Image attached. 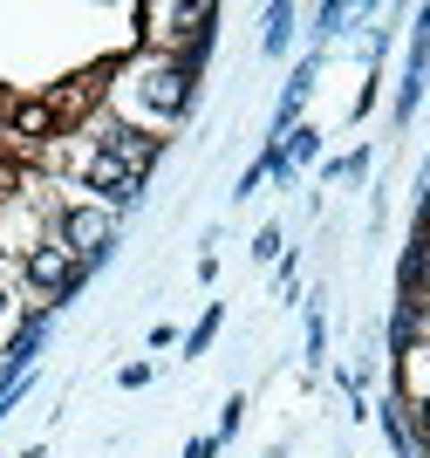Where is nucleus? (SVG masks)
Listing matches in <instances>:
<instances>
[{
  "label": "nucleus",
  "instance_id": "nucleus-8",
  "mask_svg": "<svg viewBox=\"0 0 430 458\" xmlns=\"http://www.w3.org/2000/svg\"><path fill=\"white\" fill-rule=\"evenodd\" d=\"M274 144H281L287 178H294V172H308V165L321 157V131H315V123H294V131H287V137H274Z\"/></svg>",
  "mask_w": 430,
  "mask_h": 458
},
{
  "label": "nucleus",
  "instance_id": "nucleus-3",
  "mask_svg": "<svg viewBox=\"0 0 430 458\" xmlns=\"http://www.w3.org/2000/svg\"><path fill=\"white\" fill-rule=\"evenodd\" d=\"M131 96H137V110H144V116L178 123V116H191V103H198V76H191L178 55H157V62H144V69H137Z\"/></svg>",
  "mask_w": 430,
  "mask_h": 458
},
{
  "label": "nucleus",
  "instance_id": "nucleus-9",
  "mask_svg": "<svg viewBox=\"0 0 430 458\" xmlns=\"http://www.w3.org/2000/svg\"><path fill=\"white\" fill-rule=\"evenodd\" d=\"M55 131H62L55 103H21L14 110V137H55Z\"/></svg>",
  "mask_w": 430,
  "mask_h": 458
},
{
  "label": "nucleus",
  "instance_id": "nucleus-10",
  "mask_svg": "<svg viewBox=\"0 0 430 458\" xmlns=\"http://www.w3.org/2000/svg\"><path fill=\"white\" fill-rule=\"evenodd\" d=\"M219 328H225V301H212L206 315H198V328L185 335V356H191V363H198V356H206V349L219 343Z\"/></svg>",
  "mask_w": 430,
  "mask_h": 458
},
{
  "label": "nucleus",
  "instance_id": "nucleus-21",
  "mask_svg": "<svg viewBox=\"0 0 430 458\" xmlns=\"http://www.w3.org/2000/svg\"><path fill=\"white\" fill-rule=\"evenodd\" d=\"M424 343H430V335H424Z\"/></svg>",
  "mask_w": 430,
  "mask_h": 458
},
{
  "label": "nucleus",
  "instance_id": "nucleus-2",
  "mask_svg": "<svg viewBox=\"0 0 430 458\" xmlns=\"http://www.w3.org/2000/svg\"><path fill=\"white\" fill-rule=\"evenodd\" d=\"M21 287L55 315V308H69L75 294L89 287V274H82V260H75L62 240H35V247H21Z\"/></svg>",
  "mask_w": 430,
  "mask_h": 458
},
{
  "label": "nucleus",
  "instance_id": "nucleus-16",
  "mask_svg": "<svg viewBox=\"0 0 430 458\" xmlns=\"http://www.w3.org/2000/svg\"><path fill=\"white\" fill-rule=\"evenodd\" d=\"M260 185H266V157H253V165L240 172V191H232V199H253Z\"/></svg>",
  "mask_w": 430,
  "mask_h": 458
},
{
  "label": "nucleus",
  "instance_id": "nucleus-14",
  "mask_svg": "<svg viewBox=\"0 0 430 458\" xmlns=\"http://www.w3.org/2000/svg\"><path fill=\"white\" fill-rule=\"evenodd\" d=\"M240 424H246V397H240V390H232V397H225V411H219V431H212V438H232V431H240Z\"/></svg>",
  "mask_w": 430,
  "mask_h": 458
},
{
  "label": "nucleus",
  "instance_id": "nucleus-19",
  "mask_svg": "<svg viewBox=\"0 0 430 458\" xmlns=\"http://www.w3.org/2000/svg\"><path fill=\"white\" fill-rule=\"evenodd\" d=\"M21 458H48V445H28V452H21Z\"/></svg>",
  "mask_w": 430,
  "mask_h": 458
},
{
  "label": "nucleus",
  "instance_id": "nucleus-20",
  "mask_svg": "<svg viewBox=\"0 0 430 458\" xmlns=\"http://www.w3.org/2000/svg\"><path fill=\"white\" fill-rule=\"evenodd\" d=\"M266 458H281V452H266Z\"/></svg>",
  "mask_w": 430,
  "mask_h": 458
},
{
  "label": "nucleus",
  "instance_id": "nucleus-4",
  "mask_svg": "<svg viewBox=\"0 0 430 458\" xmlns=\"http://www.w3.org/2000/svg\"><path fill=\"white\" fill-rule=\"evenodd\" d=\"M75 185L89 191L96 206H110L116 219H123V212H137V206H144L150 178H137L131 165H116L110 151H82V165H75Z\"/></svg>",
  "mask_w": 430,
  "mask_h": 458
},
{
  "label": "nucleus",
  "instance_id": "nucleus-1",
  "mask_svg": "<svg viewBox=\"0 0 430 458\" xmlns=\"http://www.w3.org/2000/svg\"><path fill=\"white\" fill-rule=\"evenodd\" d=\"M116 219L110 206H96V199H69V206L48 212V240H62V247L82 260V274H103L116 260Z\"/></svg>",
  "mask_w": 430,
  "mask_h": 458
},
{
  "label": "nucleus",
  "instance_id": "nucleus-17",
  "mask_svg": "<svg viewBox=\"0 0 430 458\" xmlns=\"http://www.w3.org/2000/svg\"><path fill=\"white\" fill-rule=\"evenodd\" d=\"M116 383H123V390H150V363H123Z\"/></svg>",
  "mask_w": 430,
  "mask_h": 458
},
{
  "label": "nucleus",
  "instance_id": "nucleus-6",
  "mask_svg": "<svg viewBox=\"0 0 430 458\" xmlns=\"http://www.w3.org/2000/svg\"><path fill=\"white\" fill-rule=\"evenodd\" d=\"M48 308H28L21 315V328L7 335V349H0V383H21V377H35V356H41V343H48Z\"/></svg>",
  "mask_w": 430,
  "mask_h": 458
},
{
  "label": "nucleus",
  "instance_id": "nucleus-11",
  "mask_svg": "<svg viewBox=\"0 0 430 458\" xmlns=\"http://www.w3.org/2000/svg\"><path fill=\"white\" fill-rule=\"evenodd\" d=\"M294 21H300V7H266V55H287V35H294Z\"/></svg>",
  "mask_w": 430,
  "mask_h": 458
},
{
  "label": "nucleus",
  "instance_id": "nucleus-15",
  "mask_svg": "<svg viewBox=\"0 0 430 458\" xmlns=\"http://www.w3.org/2000/svg\"><path fill=\"white\" fill-rule=\"evenodd\" d=\"M281 240H287L281 226H260V233H253V260H281V253H287Z\"/></svg>",
  "mask_w": 430,
  "mask_h": 458
},
{
  "label": "nucleus",
  "instance_id": "nucleus-12",
  "mask_svg": "<svg viewBox=\"0 0 430 458\" xmlns=\"http://www.w3.org/2000/svg\"><path fill=\"white\" fill-rule=\"evenodd\" d=\"M328 363V322H321V308H308V369Z\"/></svg>",
  "mask_w": 430,
  "mask_h": 458
},
{
  "label": "nucleus",
  "instance_id": "nucleus-18",
  "mask_svg": "<svg viewBox=\"0 0 430 458\" xmlns=\"http://www.w3.org/2000/svg\"><path fill=\"white\" fill-rule=\"evenodd\" d=\"M315 21H321L315 35H321V41H328V35H341V21H349V7H321V14H315Z\"/></svg>",
  "mask_w": 430,
  "mask_h": 458
},
{
  "label": "nucleus",
  "instance_id": "nucleus-13",
  "mask_svg": "<svg viewBox=\"0 0 430 458\" xmlns=\"http://www.w3.org/2000/svg\"><path fill=\"white\" fill-rule=\"evenodd\" d=\"M321 178H369V144L349 157H335V165H321Z\"/></svg>",
  "mask_w": 430,
  "mask_h": 458
},
{
  "label": "nucleus",
  "instance_id": "nucleus-7",
  "mask_svg": "<svg viewBox=\"0 0 430 458\" xmlns=\"http://www.w3.org/2000/svg\"><path fill=\"white\" fill-rule=\"evenodd\" d=\"M424 82H430V7H417L410 62H403V82H396V123H410V116H417V103H424Z\"/></svg>",
  "mask_w": 430,
  "mask_h": 458
},
{
  "label": "nucleus",
  "instance_id": "nucleus-5",
  "mask_svg": "<svg viewBox=\"0 0 430 458\" xmlns=\"http://www.w3.org/2000/svg\"><path fill=\"white\" fill-rule=\"evenodd\" d=\"M89 151H110L116 165H131L137 178L157 172V157H164V137L137 131V123H123V116H96L89 123Z\"/></svg>",
  "mask_w": 430,
  "mask_h": 458
}]
</instances>
